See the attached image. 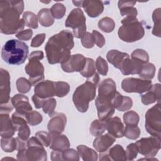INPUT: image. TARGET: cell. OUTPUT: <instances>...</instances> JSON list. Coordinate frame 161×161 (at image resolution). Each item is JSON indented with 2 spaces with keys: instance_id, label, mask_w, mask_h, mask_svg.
<instances>
[{
  "instance_id": "1",
  "label": "cell",
  "mask_w": 161,
  "mask_h": 161,
  "mask_svg": "<svg viewBox=\"0 0 161 161\" xmlns=\"http://www.w3.org/2000/svg\"><path fill=\"white\" fill-rule=\"evenodd\" d=\"M74 45V36L70 31L62 30L53 35L45 47L48 63L55 64L66 62L70 57V50Z\"/></svg>"
},
{
  "instance_id": "2",
  "label": "cell",
  "mask_w": 161,
  "mask_h": 161,
  "mask_svg": "<svg viewBox=\"0 0 161 161\" xmlns=\"http://www.w3.org/2000/svg\"><path fill=\"white\" fill-rule=\"evenodd\" d=\"M24 9L23 1L0 2V30L5 35H13L22 31L25 23L19 18Z\"/></svg>"
},
{
  "instance_id": "3",
  "label": "cell",
  "mask_w": 161,
  "mask_h": 161,
  "mask_svg": "<svg viewBox=\"0 0 161 161\" xmlns=\"http://www.w3.org/2000/svg\"><path fill=\"white\" fill-rule=\"evenodd\" d=\"M99 82V77L97 72L91 77L78 86L72 96L73 103L77 109L81 113H85L89 108V102L96 97V87Z\"/></svg>"
},
{
  "instance_id": "4",
  "label": "cell",
  "mask_w": 161,
  "mask_h": 161,
  "mask_svg": "<svg viewBox=\"0 0 161 161\" xmlns=\"http://www.w3.org/2000/svg\"><path fill=\"white\" fill-rule=\"evenodd\" d=\"M28 55V47L23 42L11 39L7 41L1 49V58L8 64H23Z\"/></svg>"
},
{
  "instance_id": "5",
  "label": "cell",
  "mask_w": 161,
  "mask_h": 161,
  "mask_svg": "<svg viewBox=\"0 0 161 161\" xmlns=\"http://www.w3.org/2000/svg\"><path fill=\"white\" fill-rule=\"evenodd\" d=\"M122 25L118 30V36L123 42L131 43L142 39L145 35L142 24L136 16H128L121 20Z\"/></svg>"
},
{
  "instance_id": "6",
  "label": "cell",
  "mask_w": 161,
  "mask_h": 161,
  "mask_svg": "<svg viewBox=\"0 0 161 161\" xmlns=\"http://www.w3.org/2000/svg\"><path fill=\"white\" fill-rule=\"evenodd\" d=\"M16 157L18 160L46 161L47 153L40 142L35 136H32L27 140L26 148L18 150Z\"/></svg>"
},
{
  "instance_id": "7",
  "label": "cell",
  "mask_w": 161,
  "mask_h": 161,
  "mask_svg": "<svg viewBox=\"0 0 161 161\" xmlns=\"http://www.w3.org/2000/svg\"><path fill=\"white\" fill-rule=\"evenodd\" d=\"M86 19L80 8L73 9L68 15L65 26L73 30V36L81 38L86 33Z\"/></svg>"
},
{
  "instance_id": "8",
  "label": "cell",
  "mask_w": 161,
  "mask_h": 161,
  "mask_svg": "<svg viewBox=\"0 0 161 161\" xmlns=\"http://www.w3.org/2000/svg\"><path fill=\"white\" fill-rule=\"evenodd\" d=\"M145 129L152 136L161 137V108L158 102L145 113Z\"/></svg>"
},
{
  "instance_id": "9",
  "label": "cell",
  "mask_w": 161,
  "mask_h": 161,
  "mask_svg": "<svg viewBox=\"0 0 161 161\" xmlns=\"http://www.w3.org/2000/svg\"><path fill=\"white\" fill-rule=\"evenodd\" d=\"M138 152L145 157H154L161 147V138L156 136L142 138L136 142Z\"/></svg>"
},
{
  "instance_id": "10",
  "label": "cell",
  "mask_w": 161,
  "mask_h": 161,
  "mask_svg": "<svg viewBox=\"0 0 161 161\" xmlns=\"http://www.w3.org/2000/svg\"><path fill=\"white\" fill-rule=\"evenodd\" d=\"M152 86L151 80L142 79L138 78L127 77L121 82L122 89L128 93L135 92L142 94L148 91Z\"/></svg>"
},
{
  "instance_id": "11",
  "label": "cell",
  "mask_w": 161,
  "mask_h": 161,
  "mask_svg": "<svg viewBox=\"0 0 161 161\" xmlns=\"http://www.w3.org/2000/svg\"><path fill=\"white\" fill-rule=\"evenodd\" d=\"M113 98L102 96H97L96 98L95 105L99 120L106 121L113 115L115 108L113 105Z\"/></svg>"
},
{
  "instance_id": "12",
  "label": "cell",
  "mask_w": 161,
  "mask_h": 161,
  "mask_svg": "<svg viewBox=\"0 0 161 161\" xmlns=\"http://www.w3.org/2000/svg\"><path fill=\"white\" fill-rule=\"evenodd\" d=\"M29 62L25 67L29 75V80L32 86H35L44 79V67L38 58H28Z\"/></svg>"
},
{
  "instance_id": "13",
  "label": "cell",
  "mask_w": 161,
  "mask_h": 161,
  "mask_svg": "<svg viewBox=\"0 0 161 161\" xmlns=\"http://www.w3.org/2000/svg\"><path fill=\"white\" fill-rule=\"evenodd\" d=\"M86 60V58L82 54L72 55L66 62L61 64V67L65 72H80L85 65Z\"/></svg>"
},
{
  "instance_id": "14",
  "label": "cell",
  "mask_w": 161,
  "mask_h": 161,
  "mask_svg": "<svg viewBox=\"0 0 161 161\" xmlns=\"http://www.w3.org/2000/svg\"><path fill=\"white\" fill-rule=\"evenodd\" d=\"M10 75L3 69H0V105L11 102L10 99Z\"/></svg>"
},
{
  "instance_id": "15",
  "label": "cell",
  "mask_w": 161,
  "mask_h": 161,
  "mask_svg": "<svg viewBox=\"0 0 161 161\" xmlns=\"http://www.w3.org/2000/svg\"><path fill=\"white\" fill-rule=\"evenodd\" d=\"M47 128L51 133H62L65 128L67 118L63 113H54L51 116Z\"/></svg>"
},
{
  "instance_id": "16",
  "label": "cell",
  "mask_w": 161,
  "mask_h": 161,
  "mask_svg": "<svg viewBox=\"0 0 161 161\" xmlns=\"http://www.w3.org/2000/svg\"><path fill=\"white\" fill-rule=\"evenodd\" d=\"M143 65V64L141 62L130 58V56H128L123 60L118 69H119L121 72L125 75L139 74L142 70Z\"/></svg>"
},
{
  "instance_id": "17",
  "label": "cell",
  "mask_w": 161,
  "mask_h": 161,
  "mask_svg": "<svg viewBox=\"0 0 161 161\" xmlns=\"http://www.w3.org/2000/svg\"><path fill=\"white\" fill-rule=\"evenodd\" d=\"M34 94L42 99H48L55 96L54 82L42 80L35 86Z\"/></svg>"
},
{
  "instance_id": "18",
  "label": "cell",
  "mask_w": 161,
  "mask_h": 161,
  "mask_svg": "<svg viewBox=\"0 0 161 161\" xmlns=\"http://www.w3.org/2000/svg\"><path fill=\"white\" fill-rule=\"evenodd\" d=\"M16 131L9 113H0V135L1 138L12 137Z\"/></svg>"
},
{
  "instance_id": "19",
  "label": "cell",
  "mask_w": 161,
  "mask_h": 161,
  "mask_svg": "<svg viewBox=\"0 0 161 161\" xmlns=\"http://www.w3.org/2000/svg\"><path fill=\"white\" fill-rule=\"evenodd\" d=\"M13 106L16 111L21 114L26 116L27 113L32 111V107L29 103V99L26 96L18 94L11 98Z\"/></svg>"
},
{
  "instance_id": "20",
  "label": "cell",
  "mask_w": 161,
  "mask_h": 161,
  "mask_svg": "<svg viewBox=\"0 0 161 161\" xmlns=\"http://www.w3.org/2000/svg\"><path fill=\"white\" fill-rule=\"evenodd\" d=\"M116 138L109 133L96 136L93 141V147L94 149L99 152H104L111 147L114 143Z\"/></svg>"
},
{
  "instance_id": "21",
  "label": "cell",
  "mask_w": 161,
  "mask_h": 161,
  "mask_svg": "<svg viewBox=\"0 0 161 161\" xmlns=\"http://www.w3.org/2000/svg\"><path fill=\"white\" fill-rule=\"evenodd\" d=\"M106 124L108 133L115 138H121L124 136L125 127L119 117L110 118L106 121Z\"/></svg>"
},
{
  "instance_id": "22",
  "label": "cell",
  "mask_w": 161,
  "mask_h": 161,
  "mask_svg": "<svg viewBox=\"0 0 161 161\" xmlns=\"http://www.w3.org/2000/svg\"><path fill=\"white\" fill-rule=\"evenodd\" d=\"M82 7L89 17L96 18L99 16L104 10L103 3L98 0L83 1Z\"/></svg>"
},
{
  "instance_id": "23",
  "label": "cell",
  "mask_w": 161,
  "mask_h": 161,
  "mask_svg": "<svg viewBox=\"0 0 161 161\" xmlns=\"http://www.w3.org/2000/svg\"><path fill=\"white\" fill-rule=\"evenodd\" d=\"M160 84L157 83L152 86L151 88L146 92L145 94L142 95V103L145 105H148L160 101Z\"/></svg>"
},
{
  "instance_id": "24",
  "label": "cell",
  "mask_w": 161,
  "mask_h": 161,
  "mask_svg": "<svg viewBox=\"0 0 161 161\" xmlns=\"http://www.w3.org/2000/svg\"><path fill=\"white\" fill-rule=\"evenodd\" d=\"M52 140L50 145V148L52 150L64 151L70 147V142L69 138L61 133H51Z\"/></svg>"
},
{
  "instance_id": "25",
  "label": "cell",
  "mask_w": 161,
  "mask_h": 161,
  "mask_svg": "<svg viewBox=\"0 0 161 161\" xmlns=\"http://www.w3.org/2000/svg\"><path fill=\"white\" fill-rule=\"evenodd\" d=\"M112 103L114 108L119 111H128L133 106V101L130 97L124 96L117 91L113 98Z\"/></svg>"
},
{
  "instance_id": "26",
  "label": "cell",
  "mask_w": 161,
  "mask_h": 161,
  "mask_svg": "<svg viewBox=\"0 0 161 161\" xmlns=\"http://www.w3.org/2000/svg\"><path fill=\"white\" fill-rule=\"evenodd\" d=\"M116 92V83L111 78L103 80L98 85V96L113 97Z\"/></svg>"
},
{
  "instance_id": "27",
  "label": "cell",
  "mask_w": 161,
  "mask_h": 161,
  "mask_svg": "<svg viewBox=\"0 0 161 161\" xmlns=\"http://www.w3.org/2000/svg\"><path fill=\"white\" fill-rule=\"evenodd\" d=\"M128 56L130 55L127 53L122 52L117 50H111L106 54L108 61L116 69H119L121 62Z\"/></svg>"
},
{
  "instance_id": "28",
  "label": "cell",
  "mask_w": 161,
  "mask_h": 161,
  "mask_svg": "<svg viewBox=\"0 0 161 161\" xmlns=\"http://www.w3.org/2000/svg\"><path fill=\"white\" fill-rule=\"evenodd\" d=\"M136 1H119L118 3V8L120 10L121 16H136L138 12L137 9L134 8Z\"/></svg>"
},
{
  "instance_id": "29",
  "label": "cell",
  "mask_w": 161,
  "mask_h": 161,
  "mask_svg": "<svg viewBox=\"0 0 161 161\" xmlns=\"http://www.w3.org/2000/svg\"><path fill=\"white\" fill-rule=\"evenodd\" d=\"M77 150L80 157L84 161H96L98 155L95 150L88 147L80 145L77 147Z\"/></svg>"
},
{
  "instance_id": "30",
  "label": "cell",
  "mask_w": 161,
  "mask_h": 161,
  "mask_svg": "<svg viewBox=\"0 0 161 161\" xmlns=\"http://www.w3.org/2000/svg\"><path fill=\"white\" fill-rule=\"evenodd\" d=\"M38 21L44 27L52 26L54 23V18L50 11V9L43 8L39 11L37 14Z\"/></svg>"
},
{
  "instance_id": "31",
  "label": "cell",
  "mask_w": 161,
  "mask_h": 161,
  "mask_svg": "<svg viewBox=\"0 0 161 161\" xmlns=\"http://www.w3.org/2000/svg\"><path fill=\"white\" fill-rule=\"evenodd\" d=\"M109 156L111 158V160L113 161H124L126 160L125 150L123 147L119 145L116 144L112 147L111 148H109L108 150Z\"/></svg>"
},
{
  "instance_id": "32",
  "label": "cell",
  "mask_w": 161,
  "mask_h": 161,
  "mask_svg": "<svg viewBox=\"0 0 161 161\" xmlns=\"http://www.w3.org/2000/svg\"><path fill=\"white\" fill-rule=\"evenodd\" d=\"M106 130V121H103L99 119L94 120L91 125L89 131L92 135L94 136H98L101 135Z\"/></svg>"
},
{
  "instance_id": "33",
  "label": "cell",
  "mask_w": 161,
  "mask_h": 161,
  "mask_svg": "<svg viewBox=\"0 0 161 161\" xmlns=\"http://www.w3.org/2000/svg\"><path fill=\"white\" fill-rule=\"evenodd\" d=\"M152 19L154 26L152 30V34L158 37L161 36V9H155L152 14Z\"/></svg>"
},
{
  "instance_id": "34",
  "label": "cell",
  "mask_w": 161,
  "mask_h": 161,
  "mask_svg": "<svg viewBox=\"0 0 161 161\" xmlns=\"http://www.w3.org/2000/svg\"><path fill=\"white\" fill-rule=\"evenodd\" d=\"M96 65L94 60L91 58H86V64L83 69L80 72V75L89 79L96 74Z\"/></svg>"
},
{
  "instance_id": "35",
  "label": "cell",
  "mask_w": 161,
  "mask_h": 161,
  "mask_svg": "<svg viewBox=\"0 0 161 161\" xmlns=\"http://www.w3.org/2000/svg\"><path fill=\"white\" fill-rule=\"evenodd\" d=\"M155 67L152 63H146L143 64L141 72L138 74L143 79L151 80L154 77L155 74Z\"/></svg>"
},
{
  "instance_id": "36",
  "label": "cell",
  "mask_w": 161,
  "mask_h": 161,
  "mask_svg": "<svg viewBox=\"0 0 161 161\" xmlns=\"http://www.w3.org/2000/svg\"><path fill=\"white\" fill-rule=\"evenodd\" d=\"M22 19L25 23V25L29 28L36 29L38 26V18L33 12L25 11L23 14Z\"/></svg>"
},
{
  "instance_id": "37",
  "label": "cell",
  "mask_w": 161,
  "mask_h": 161,
  "mask_svg": "<svg viewBox=\"0 0 161 161\" xmlns=\"http://www.w3.org/2000/svg\"><path fill=\"white\" fill-rule=\"evenodd\" d=\"M55 96L58 97H63L67 95L70 91V86L66 82L57 81L54 82Z\"/></svg>"
},
{
  "instance_id": "38",
  "label": "cell",
  "mask_w": 161,
  "mask_h": 161,
  "mask_svg": "<svg viewBox=\"0 0 161 161\" xmlns=\"http://www.w3.org/2000/svg\"><path fill=\"white\" fill-rule=\"evenodd\" d=\"M99 28L105 32L110 33L112 32L115 27V23L114 20L109 17H104L98 21Z\"/></svg>"
},
{
  "instance_id": "39",
  "label": "cell",
  "mask_w": 161,
  "mask_h": 161,
  "mask_svg": "<svg viewBox=\"0 0 161 161\" xmlns=\"http://www.w3.org/2000/svg\"><path fill=\"white\" fill-rule=\"evenodd\" d=\"M17 142L16 138H1V147L3 150L6 152H13L16 150Z\"/></svg>"
},
{
  "instance_id": "40",
  "label": "cell",
  "mask_w": 161,
  "mask_h": 161,
  "mask_svg": "<svg viewBox=\"0 0 161 161\" xmlns=\"http://www.w3.org/2000/svg\"><path fill=\"white\" fill-rule=\"evenodd\" d=\"M124 123L127 126H137L140 117L138 114L134 111L126 112L123 116Z\"/></svg>"
},
{
  "instance_id": "41",
  "label": "cell",
  "mask_w": 161,
  "mask_h": 161,
  "mask_svg": "<svg viewBox=\"0 0 161 161\" xmlns=\"http://www.w3.org/2000/svg\"><path fill=\"white\" fill-rule=\"evenodd\" d=\"M56 105H57V102L55 99L53 97H50V98L43 99L42 108L43 109V111L45 114H48V116L50 117L54 113Z\"/></svg>"
},
{
  "instance_id": "42",
  "label": "cell",
  "mask_w": 161,
  "mask_h": 161,
  "mask_svg": "<svg viewBox=\"0 0 161 161\" xmlns=\"http://www.w3.org/2000/svg\"><path fill=\"white\" fill-rule=\"evenodd\" d=\"M16 85L18 92L22 94L28 92L32 86L30 80L25 77L18 78L16 82Z\"/></svg>"
},
{
  "instance_id": "43",
  "label": "cell",
  "mask_w": 161,
  "mask_h": 161,
  "mask_svg": "<svg viewBox=\"0 0 161 161\" xmlns=\"http://www.w3.org/2000/svg\"><path fill=\"white\" fill-rule=\"evenodd\" d=\"M27 123L31 126H36L42 123L43 117L42 114L36 111H31L26 115Z\"/></svg>"
},
{
  "instance_id": "44",
  "label": "cell",
  "mask_w": 161,
  "mask_h": 161,
  "mask_svg": "<svg viewBox=\"0 0 161 161\" xmlns=\"http://www.w3.org/2000/svg\"><path fill=\"white\" fill-rule=\"evenodd\" d=\"M140 135V130L137 126H127L125 128L124 136L131 140H136Z\"/></svg>"
},
{
  "instance_id": "45",
  "label": "cell",
  "mask_w": 161,
  "mask_h": 161,
  "mask_svg": "<svg viewBox=\"0 0 161 161\" xmlns=\"http://www.w3.org/2000/svg\"><path fill=\"white\" fill-rule=\"evenodd\" d=\"M50 11L52 14V16L55 19H61L62 18L66 12L65 6L61 3H55L50 8Z\"/></svg>"
},
{
  "instance_id": "46",
  "label": "cell",
  "mask_w": 161,
  "mask_h": 161,
  "mask_svg": "<svg viewBox=\"0 0 161 161\" xmlns=\"http://www.w3.org/2000/svg\"><path fill=\"white\" fill-rule=\"evenodd\" d=\"M131 58L137 60L143 64L148 63L149 60V56L148 53L145 50L141 48L135 50L131 54Z\"/></svg>"
},
{
  "instance_id": "47",
  "label": "cell",
  "mask_w": 161,
  "mask_h": 161,
  "mask_svg": "<svg viewBox=\"0 0 161 161\" xmlns=\"http://www.w3.org/2000/svg\"><path fill=\"white\" fill-rule=\"evenodd\" d=\"M96 69L101 75H106L108 72V65L107 62L101 56H99L95 63Z\"/></svg>"
},
{
  "instance_id": "48",
  "label": "cell",
  "mask_w": 161,
  "mask_h": 161,
  "mask_svg": "<svg viewBox=\"0 0 161 161\" xmlns=\"http://www.w3.org/2000/svg\"><path fill=\"white\" fill-rule=\"evenodd\" d=\"M35 136L44 147H47L50 146L52 140V136L50 132L48 133L45 131H40L35 133Z\"/></svg>"
},
{
  "instance_id": "49",
  "label": "cell",
  "mask_w": 161,
  "mask_h": 161,
  "mask_svg": "<svg viewBox=\"0 0 161 161\" xmlns=\"http://www.w3.org/2000/svg\"><path fill=\"white\" fill-rule=\"evenodd\" d=\"M11 119L14 127L16 129V131L19 126L28 123L26 118V116L21 114L16 111L12 114Z\"/></svg>"
},
{
  "instance_id": "50",
  "label": "cell",
  "mask_w": 161,
  "mask_h": 161,
  "mask_svg": "<svg viewBox=\"0 0 161 161\" xmlns=\"http://www.w3.org/2000/svg\"><path fill=\"white\" fill-rule=\"evenodd\" d=\"M62 159L63 160H79V155L75 150L73 148H68L62 152Z\"/></svg>"
},
{
  "instance_id": "51",
  "label": "cell",
  "mask_w": 161,
  "mask_h": 161,
  "mask_svg": "<svg viewBox=\"0 0 161 161\" xmlns=\"http://www.w3.org/2000/svg\"><path fill=\"white\" fill-rule=\"evenodd\" d=\"M138 147L135 143H132L129 144L126 148L125 154L126 160H134L138 155Z\"/></svg>"
},
{
  "instance_id": "52",
  "label": "cell",
  "mask_w": 161,
  "mask_h": 161,
  "mask_svg": "<svg viewBox=\"0 0 161 161\" xmlns=\"http://www.w3.org/2000/svg\"><path fill=\"white\" fill-rule=\"evenodd\" d=\"M80 39L82 45L84 48H91L94 47V42L93 36L90 32H86Z\"/></svg>"
},
{
  "instance_id": "53",
  "label": "cell",
  "mask_w": 161,
  "mask_h": 161,
  "mask_svg": "<svg viewBox=\"0 0 161 161\" xmlns=\"http://www.w3.org/2000/svg\"><path fill=\"white\" fill-rule=\"evenodd\" d=\"M18 136L23 140H28L30 135L31 131L27 124L19 126L18 129Z\"/></svg>"
},
{
  "instance_id": "54",
  "label": "cell",
  "mask_w": 161,
  "mask_h": 161,
  "mask_svg": "<svg viewBox=\"0 0 161 161\" xmlns=\"http://www.w3.org/2000/svg\"><path fill=\"white\" fill-rule=\"evenodd\" d=\"M92 35L93 36L94 43H96V45L98 47L102 48L105 44V38L104 36L101 33L95 30L92 31Z\"/></svg>"
},
{
  "instance_id": "55",
  "label": "cell",
  "mask_w": 161,
  "mask_h": 161,
  "mask_svg": "<svg viewBox=\"0 0 161 161\" xmlns=\"http://www.w3.org/2000/svg\"><path fill=\"white\" fill-rule=\"evenodd\" d=\"M32 35H33V31L31 29H26L18 33L16 35V36L19 40L28 41L32 37Z\"/></svg>"
},
{
  "instance_id": "56",
  "label": "cell",
  "mask_w": 161,
  "mask_h": 161,
  "mask_svg": "<svg viewBox=\"0 0 161 161\" xmlns=\"http://www.w3.org/2000/svg\"><path fill=\"white\" fill-rule=\"evenodd\" d=\"M46 35L45 33H40L36 35L31 40V47H38L42 45L45 39Z\"/></svg>"
},
{
  "instance_id": "57",
  "label": "cell",
  "mask_w": 161,
  "mask_h": 161,
  "mask_svg": "<svg viewBox=\"0 0 161 161\" xmlns=\"http://www.w3.org/2000/svg\"><path fill=\"white\" fill-rule=\"evenodd\" d=\"M13 106L12 104L11 101V102L4 104H1L0 105V113H10L13 109Z\"/></svg>"
},
{
  "instance_id": "58",
  "label": "cell",
  "mask_w": 161,
  "mask_h": 161,
  "mask_svg": "<svg viewBox=\"0 0 161 161\" xmlns=\"http://www.w3.org/2000/svg\"><path fill=\"white\" fill-rule=\"evenodd\" d=\"M62 152L59 150H54L51 152V160L52 161L57 160H63L62 159Z\"/></svg>"
},
{
  "instance_id": "59",
  "label": "cell",
  "mask_w": 161,
  "mask_h": 161,
  "mask_svg": "<svg viewBox=\"0 0 161 161\" xmlns=\"http://www.w3.org/2000/svg\"><path fill=\"white\" fill-rule=\"evenodd\" d=\"M16 142H17V147H16V150H17L26 148V147H27V140H21L18 136L16 138Z\"/></svg>"
},
{
  "instance_id": "60",
  "label": "cell",
  "mask_w": 161,
  "mask_h": 161,
  "mask_svg": "<svg viewBox=\"0 0 161 161\" xmlns=\"http://www.w3.org/2000/svg\"><path fill=\"white\" fill-rule=\"evenodd\" d=\"M44 54L42 51H34L32 52L28 56V58H38L39 60L43 59Z\"/></svg>"
},
{
  "instance_id": "61",
  "label": "cell",
  "mask_w": 161,
  "mask_h": 161,
  "mask_svg": "<svg viewBox=\"0 0 161 161\" xmlns=\"http://www.w3.org/2000/svg\"><path fill=\"white\" fill-rule=\"evenodd\" d=\"M32 101H33V103H34L35 104V106L36 108L37 109H39V108H42V103H43V101L44 99H42V98H40L38 97V96H36V95L33 94V96H32Z\"/></svg>"
},
{
  "instance_id": "62",
  "label": "cell",
  "mask_w": 161,
  "mask_h": 161,
  "mask_svg": "<svg viewBox=\"0 0 161 161\" xmlns=\"http://www.w3.org/2000/svg\"><path fill=\"white\" fill-rule=\"evenodd\" d=\"M99 160L101 161V160H111V158L109 156V154H108V150L106 151V152H101L100 154H99Z\"/></svg>"
},
{
  "instance_id": "63",
  "label": "cell",
  "mask_w": 161,
  "mask_h": 161,
  "mask_svg": "<svg viewBox=\"0 0 161 161\" xmlns=\"http://www.w3.org/2000/svg\"><path fill=\"white\" fill-rule=\"evenodd\" d=\"M72 3L74 4L75 6H78V7H82L83 1H72Z\"/></svg>"
}]
</instances>
